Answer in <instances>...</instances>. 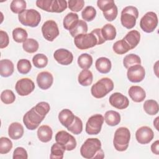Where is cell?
I'll return each mask as SVG.
<instances>
[{"label":"cell","mask_w":159,"mask_h":159,"mask_svg":"<svg viewBox=\"0 0 159 159\" xmlns=\"http://www.w3.org/2000/svg\"><path fill=\"white\" fill-rule=\"evenodd\" d=\"M128 94L131 99L135 102H142L146 97L145 90L139 86H132L130 87Z\"/></svg>","instance_id":"cell-18"},{"label":"cell","mask_w":159,"mask_h":159,"mask_svg":"<svg viewBox=\"0 0 159 159\" xmlns=\"http://www.w3.org/2000/svg\"><path fill=\"white\" fill-rule=\"evenodd\" d=\"M14 70V66L12 61L8 59H3L0 61V75L2 77L11 76Z\"/></svg>","instance_id":"cell-24"},{"label":"cell","mask_w":159,"mask_h":159,"mask_svg":"<svg viewBox=\"0 0 159 159\" xmlns=\"http://www.w3.org/2000/svg\"><path fill=\"white\" fill-rule=\"evenodd\" d=\"M53 0H37L36 1V6L47 12H51V6Z\"/></svg>","instance_id":"cell-47"},{"label":"cell","mask_w":159,"mask_h":159,"mask_svg":"<svg viewBox=\"0 0 159 159\" xmlns=\"http://www.w3.org/2000/svg\"><path fill=\"white\" fill-rule=\"evenodd\" d=\"M53 82V76L48 71H42L37 76V83L38 86L43 90L50 88Z\"/></svg>","instance_id":"cell-17"},{"label":"cell","mask_w":159,"mask_h":159,"mask_svg":"<svg viewBox=\"0 0 159 159\" xmlns=\"http://www.w3.org/2000/svg\"><path fill=\"white\" fill-rule=\"evenodd\" d=\"M50 104L44 101L37 103L27 111L23 117V122L30 130L36 129L50 111Z\"/></svg>","instance_id":"cell-1"},{"label":"cell","mask_w":159,"mask_h":159,"mask_svg":"<svg viewBox=\"0 0 159 159\" xmlns=\"http://www.w3.org/2000/svg\"><path fill=\"white\" fill-rule=\"evenodd\" d=\"M67 8V2L65 0H53L51 6V12L60 13Z\"/></svg>","instance_id":"cell-42"},{"label":"cell","mask_w":159,"mask_h":159,"mask_svg":"<svg viewBox=\"0 0 159 159\" xmlns=\"http://www.w3.org/2000/svg\"><path fill=\"white\" fill-rule=\"evenodd\" d=\"M114 5H115V2L112 0H98L97 1L98 7L102 12L111 8Z\"/></svg>","instance_id":"cell-49"},{"label":"cell","mask_w":159,"mask_h":159,"mask_svg":"<svg viewBox=\"0 0 159 159\" xmlns=\"http://www.w3.org/2000/svg\"><path fill=\"white\" fill-rule=\"evenodd\" d=\"M103 15L105 17V19L109 22L113 21L117 16L118 14V10L116 5H114L112 7L109 8V9L102 12Z\"/></svg>","instance_id":"cell-45"},{"label":"cell","mask_w":159,"mask_h":159,"mask_svg":"<svg viewBox=\"0 0 159 159\" xmlns=\"http://www.w3.org/2000/svg\"><path fill=\"white\" fill-rule=\"evenodd\" d=\"M139 17L138 9L132 6L124 7L120 16V22L124 27L127 29H132L136 24L137 19Z\"/></svg>","instance_id":"cell-5"},{"label":"cell","mask_w":159,"mask_h":159,"mask_svg":"<svg viewBox=\"0 0 159 159\" xmlns=\"http://www.w3.org/2000/svg\"><path fill=\"white\" fill-rule=\"evenodd\" d=\"M112 49L118 55H122L129 52L130 50V48L127 43L124 39H122L114 43Z\"/></svg>","instance_id":"cell-34"},{"label":"cell","mask_w":159,"mask_h":159,"mask_svg":"<svg viewBox=\"0 0 159 159\" xmlns=\"http://www.w3.org/2000/svg\"><path fill=\"white\" fill-rule=\"evenodd\" d=\"M27 37L28 34L27 31L21 27H17L12 31L13 39L17 43L24 42L27 39Z\"/></svg>","instance_id":"cell-36"},{"label":"cell","mask_w":159,"mask_h":159,"mask_svg":"<svg viewBox=\"0 0 159 159\" xmlns=\"http://www.w3.org/2000/svg\"><path fill=\"white\" fill-rule=\"evenodd\" d=\"M75 46L80 50H86L94 47L98 44L97 39L93 33L83 34L74 38Z\"/></svg>","instance_id":"cell-7"},{"label":"cell","mask_w":159,"mask_h":159,"mask_svg":"<svg viewBox=\"0 0 159 159\" xmlns=\"http://www.w3.org/2000/svg\"><path fill=\"white\" fill-rule=\"evenodd\" d=\"M24 130L22 125L17 122H12L8 128V135L11 139L18 140L24 135Z\"/></svg>","instance_id":"cell-19"},{"label":"cell","mask_w":159,"mask_h":159,"mask_svg":"<svg viewBox=\"0 0 159 159\" xmlns=\"http://www.w3.org/2000/svg\"><path fill=\"white\" fill-rule=\"evenodd\" d=\"M55 140L57 143L64 146L67 151L74 150L77 144L75 137L65 130H60L56 134Z\"/></svg>","instance_id":"cell-11"},{"label":"cell","mask_w":159,"mask_h":159,"mask_svg":"<svg viewBox=\"0 0 159 159\" xmlns=\"http://www.w3.org/2000/svg\"><path fill=\"white\" fill-rule=\"evenodd\" d=\"M87 32L88 25L86 22L83 20H79L75 27L72 30H70V35L74 38L80 34H86Z\"/></svg>","instance_id":"cell-32"},{"label":"cell","mask_w":159,"mask_h":159,"mask_svg":"<svg viewBox=\"0 0 159 159\" xmlns=\"http://www.w3.org/2000/svg\"><path fill=\"white\" fill-rule=\"evenodd\" d=\"M104 119L101 114H96L91 116L86 124V132L89 135H97L102 129Z\"/></svg>","instance_id":"cell-9"},{"label":"cell","mask_w":159,"mask_h":159,"mask_svg":"<svg viewBox=\"0 0 159 159\" xmlns=\"http://www.w3.org/2000/svg\"><path fill=\"white\" fill-rule=\"evenodd\" d=\"M110 104L118 109H126L129 105L128 98L120 93H114L112 94L109 99Z\"/></svg>","instance_id":"cell-15"},{"label":"cell","mask_w":159,"mask_h":159,"mask_svg":"<svg viewBox=\"0 0 159 159\" xmlns=\"http://www.w3.org/2000/svg\"><path fill=\"white\" fill-rule=\"evenodd\" d=\"M65 148L62 145L56 142L51 147L50 158L51 159H62L63 158Z\"/></svg>","instance_id":"cell-30"},{"label":"cell","mask_w":159,"mask_h":159,"mask_svg":"<svg viewBox=\"0 0 159 159\" xmlns=\"http://www.w3.org/2000/svg\"><path fill=\"white\" fill-rule=\"evenodd\" d=\"M158 23V17L154 12H147L140 19V26L143 31L146 33H151L157 27Z\"/></svg>","instance_id":"cell-8"},{"label":"cell","mask_w":159,"mask_h":159,"mask_svg":"<svg viewBox=\"0 0 159 159\" xmlns=\"http://www.w3.org/2000/svg\"><path fill=\"white\" fill-rule=\"evenodd\" d=\"M122 39H124L127 43L130 48V50H132L135 48L140 42V34L137 30H132L129 31Z\"/></svg>","instance_id":"cell-21"},{"label":"cell","mask_w":159,"mask_h":159,"mask_svg":"<svg viewBox=\"0 0 159 159\" xmlns=\"http://www.w3.org/2000/svg\"><path fill=\"white\" fill-rule=\"evenodd\" d=\"M96 11L95 8L91 6H86L81 12V17L84 21H92L96 17Z\"/></svg>","instance_id":"cell-40"},{"label":"cell","mask_w":159,"mask_h":159,"mask_svg":"<svg viewBox=\"0 0 159 159\" xmlns=\"http://www.w3.org/2000/svg\"><path fill=\"white\" fill-rule=\"evenodd\" d=\"M42 32L45 39L49 42H53L60 33L57 24L53 20H47L43 24Z\"/></svg>","instance_id":"cell-10"},{"label":"cell","mask_w":159,"mask_h":159,"mask_svg":"<svg viewBox=\"0 0 159 159\" xmlns=\"http://www.w3.org/2000/svg\"><path fill=\"white\" fill-rule=\"evenodd\" d=\"M23 49L27 53H33L37 51L39 47L38 42L32 38L27 39L22 44Z\"/></svg>","instance_id":"cell-35"},{"label":"cell","mask_w":159,"mask_h":159,"mask_svg":"<svg viewBox=\"0 0 159 159\" xmlns=\"http://www.w3.org/2000/svg\"><path fill=\"white\" fill-rule=\"evenodd\" d=\"M18 19L22 25L35 27L40 22L41 15L35 9H25L18 15Z\"/></svg>","instance_id":"cell-6"},{"label":"cell","mask_w":159,"mask_h":159,"mask_svg":"<svg viewBox=\"0 0 159 159\" xmlns=\"http://www.w3.org/2000/svg\"><path fill=\"white\" fill-rule=\"evenodd\" d=\"M154 137L152 129L148 126H142L137 129L135 132L137 141L140 144L149 143Z\"/></svg>","instance_id":"cell-14"},{"label":"cell","mask_w":159,"mask_h":159,"mask_svg":"<svg viewBox=\"0 0 159 159\" xmlns=\"http://www.w3.org/2000/svg\"><path fill=\"white\" fill-rule=\"evenodd\" d=\"M68 4V7L71 11L77 12L83 8L84 1L83 0H69Z\"/></svg>","instance_id":"cell-46"},{"label":"cell","mask_w":159,"mask_h":159,"mask_svg":"<svg viewBox=\"0 0 159 159\" xmlns=\"http://www.w3.org/2000/svg\"><path fill=\"white\" fill-rule=\"evenodd\" d=\"M96 70L101 73H108L112 67L111 60L106 57H100L98 58L95 63Z\"/></svg>","instance_id":"cell-23"},{"label":"cell","mask_w":159,"mask_h":159,"mask_svg":"<svg viewBox=\"0 0 159 159\" xmlns=\"http://www.w3.org/2000/svg\"><path fill=\"white\" fill-rule=\"evenodd\" d=\"M120 114L115 111L110 110L106 112L104 114V120L106 123L109 126H116L120 122Z\"/></svg>","instance_id":"cell-25"},{"label":"cell","mask_w":159,"mask_h":159,"mask_svg":"<svg viewBox=\"0 0 159 159\" xmlns=\"http://www.w3.org/2000/svg\"><path fill=\"white\" fill-rule=\"evenodd\" d=\"M114 89V83L109 78H102L93 84L91 88V93L95 98H104Z\"/></svg>","instance_id":"cell-3"},{"label":"cell","mask_w":159,"mask_h":159,"mask_svg":"<svg viewBox=\"0 0 159 159\" xmlns=\"http://www.w3.org/2000/svg\"><path fill=\"white\" fill-rule=\"evenodd\" d=\"M32 63L37 68H43L48 63V58L46 55L42 53H37L32 58Z\"/></svg>","instance_id":"cell-38"},{"label":"cell","mask_w":159,"mask_h":159,"mask_svg":"<svg viewBox=\"0 0 159 159\" xmlns=\"http://www.w3.org/2000/svg\"><path fill=\"white\" fill-rule=\"evenodd\" d=\"M151 150L153 153L157 155H159V140H156L152 144Z\"/></svg>","instance_id":"cell-52"},{"label":"cell","mask_w":159,"mask_h":159,"mask_svg":"<svg viewBox=\"0 0 159 159\" xmlns=\"http://www.w3.org/2000/svg\"><path fill=\"white\" fill-rule=\"evenodd\" d=\"M53 57L59 64L62 65H68L72 63L73 60L72 53L65 48H59L55 50Z\"/></svg>","instance_id":"cell-16"},{"label":"cell","mask_w":159,"mask_h":159,"mask_svg":"<svg viewBox=\"0 0 159 159\" xmlns=\"http://www.w3.org/2000/svg\"><path fill=\"white\" fill-rule=\"evenodd\" d=\"M9 43V38L6 32L2 30H0V48H4L8 46Z\"/></svg>","instance_id":"cell-50"},{"label":"cell","mask_w":159,"mask_h":159,"mask_svg":"<svg viewBox=\"0 0 159 159\" xmlns=\"http://www.w3.org/2000/svg\"><path fill=\"white\" fill-rule=\"evenodd\" d=\"M158 119H159V117H157L156 119H155V120L153 121V125L155 126V127L156 128V129L157 130H158Z\"/></svg>","instance_id":"cell-53"},{"label":"cell","mask_w":159,"mask_h":159,"mask_svg":"<svg viewBox=\"0 0 159 159\" xmlns=\"http://www.w3.org/2000/svg\"><path fill=\"white\" fill-rule=\"evenodd\" d=\"M12 148V142L7 137H2L0 138V153L6 154Z\"/></svg>","instance_id":"cell-43"},{"label":"cell","mask_w":159,"mask_h":159,"mask_svg":"<svg viewBox=\"0 0 159 159\" xmlns=\"http://www.w3.org/2000/svg\"><path fill=\"white\" fill-rule=\"evenodd\" d=\"M13 159H27L28 155L26 150L23 147H17L13 152Z\"/></svg>","instance_id":"cell-48"},{"label":"cell","mask_w":159,"mask_h":159,"mask_svg":"<svg viewBox=\"0 0 159 159\" xmlns=\"http://www.w3.org/2000/svg\"><path fill=\"white\" fill-rule=\"evenodd\" d=\"M68 131L73 134L78 135L81 133L83 130V122L80 117L78 116L75 117L73 123L66 128Z\"/></svg>","instance_id":"cell-37"},{"label":"cell","mask_w":159,"mask_h":159,"mask_svg":"<svg viewBox=\"0 0 159 159\" xmlns=\"http://www.w3.org/2000/svg\"><path fill=\"white\" fill-rule=\"evenodd\" d=\"M81 155L86 159L104 158V153L101 148V142L97 138H89L80 148Z\"/></svg>","instance_id":"cell-2"},{"label":"cell","mask_w":159,"mask_h":159,"mask_svg":"<svg viewBox=\"0 0 159 159\" xmlns=\"http://www.w3.org/2000/svg\"><path fill=\"white\" fill-rule=\"evenodd\" d=\"M91 33H93L95 35V37L97 39V41H98V44L97 45L102 44L103 43H104L106 42L104 40V39H103L102 36L101 29H99V28L95 29H94L93 30L91 31Z\"/></svg>","instance_id":"cell-51"},{"label":"cell","mask_w":159,"mask_h":159,"mask_svg":"<svg viewBox=\"0 0 159 159\" xmlns=\"http://www.w3.org/2000/svg\"><path fill=\"white\" fill-rule=\"evenodd\" d=\"M17 68L20 74H27L32 68V65L29 60L20 59L18 61L17 64Z\"/></svg>","instance_id":"cell-41"},{"label":"cell","mask_w":159,"mask_h":159,"mask_svg":"<svg viewBox=\"0 0 159 159\" xmlns=\"http://www.w3.org/2000/svg\"><path fill=\"white\" fill-rule=\"evenodd\" d=\"M123 65L125 68L128 69L132 66L135 65H141V59L139 55L134 53H130L127 55L124 58Z\"/></svg>","instance_id":"cell-33"},{"label":"cell","mask_w":159,"mask_h":159,"mask_svg":"<svg viewBox=\"0 0 159 159\" xmlns=\"http://www.w3.org/2000/svg\"><path fill=\"white\" fill-rule=\"evenodd\" d=\"M93 75L92 72L88 70H83L79 74L78 81L83 86H88L92 84Z\"/></svg>","instance_id":"cell-27"},{"label":"cell","mask_w":159,"mask_h":159,"mask_svg":"<svg viewBox=\"0 0 159 159\" xmlns=\"http://www.w3.org/2000/svg\"><path fill=\"white\" fill-rule=\"evenodd\" d=\"M1 99L5 104H10L15 101L16 96L12 91L10 89H6L1 93Z\"/></svg>","instance_id":"cell-44"},{"label":"cell","mask_w":159,"mask_h":159,"mask_svg":"<svg viewBox=\"0 0 159 159\" xmlns=\"http://www.w3.org/2000/svg\"><path fill=\"white\" fill-rule=\"evenodd\" d=\"M143 108L145 112L150 116H154L157 114L159 110L158 102L153 99L145 101L143 105Z\"/></svg>","instance_id":"cell-29"},{"label":"cell","mask_w":159,"mask_h":159,"mask_svg":"<svg viewBox=\"0 0 159 159\" xmlns=\"http://www.w3.org/2000/svg\"><path fill=\"white\" fill-rule=\"evenodd\" d=\"M53 131L52 128L47 125H42L37 130V137L39 139L43 142L47 143L52 139Z\"/></svg>","instance_id":"cell-22"},{"label":"cell","mask_w":159,"mask_h":159,"mask_svg":"<svg viewBox=\"0 0 159 159\" xmlns=\"http://www.w3.org/2000/svg\"><path fill=\"white\" fill-rule=\"evenodd\" d=\"M79 20L78 15L74 12H70L65 17L63 22V27L66 30H71L76 25Z\"/></svg>","instance_id":"cell-26"},{"label":"cell","mask_w":159,"mask_h":159,"mask_svg":"<svg viewBox=\"0 0 159 159\" xmlns=\"http://www.w3.org/2000/svg\"><path fill=\"white\" fill-rule=\"evenodd\" d=\"M78 64L81 68L88 70L93 64V57L88 53H82L78 58Z\"/></svg>","instance_id":"cell-31"},{"label":"cell","mask_w":159,"mask_h":159,"mask_svg":"<svg viewBox=\"0 0 159 159\" xmlns=\"http://www.w3.org/2000/svg\"><path fill=\"white\" fill-rule=\"evenodd\" d=\"M130 139V132L129 129L124 127L118 128L114 133L113 145L115 149L119 152L126 150L129 147Z\"/></svg>","instance_id":"cell-4"},{"label":"cell","mask_w":159,"mask_h":159,"mask_svg":"<svg viewBox=\"0 0 159 159\" xmlns=\"http://www.w3.org/2000/svg\"><path fill=\"white\" fill-rule=\"evenodd\" d=\"M15 89L19 95L27 96L35 89V84L30 78H22L16 82Z\"/></svg>","instance_id":"cell-12"},{"label":"cell","mask_w":159,"mask_h":159,"mask_svg":"<svg viewBox=\"0 0 159 159\" xmlns=\"http://www.w3.org/2000/svg\"><path fill=\"white\" fill-rule=\"evenodd\" d=\"M26 2L24 0H13L10 5L11 11L15 14H20L26 8Z\"/></svg>","instance_id":"cell-39"},{"label":"cell","mask_w":159,"mask_h":159,"mask_svg":"<svg viewBox=\"0 0 159 159\" xmlns=\"http://www.w3.org/2000/svg\"><path fill=\"white\" fill-rule=\"evenodd\" d=\"M145 70L141 65H135L128 68L127 76L132 83L141 82L145 78Z\"/></svg>","instance_id":"cell-13"},{"label":"cell","mask_w":159,"mask_h":159,"mask_svg":"<svg viewBox=\"0 0 159 159\" xmlns=\"http://www.w3.org/2000/svg\"><path fill=\"white\" fill-rule=\"evenodd\" d=\"M101 29V34L105 41L112 40L116 37V29L115 27L111 24H106Z\"/></svg>","instance_id":"cell-28"},{"label":"cell","mask_w":159,"mask_h":159,"mask_svg":"<svg viewBox=\"0 0 159 159\" xmlns=\"http://www.w3.org/2000/svg\"><path fill=\"white\" fill-rule=\"evenodd\" d=\"M75 116L71 111L68 109L61 110L58 114V120L63 126L67 128L73 122Z\"/></svg>","instance_id":"cell-20"}]
</instances>
